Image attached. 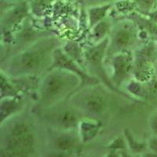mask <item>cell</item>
<instances>
[{
	"label": "cell",
	"instance_id": "obj_1",
	"mask_svg": "<svg viewBox=\"0 0 157 157\" xmlns=\"http://www.w3.org/2000/svg\"><path fill=\"white\" fill-rule=\"evenodd\" d=\"M79 77L67 70L58 68L46 76L42 85L41 100L43 103H53L60 100L75 89Z\"/></svg>",
	"mask_w": 157,
	"mask_h": 157
},
{
	"label": "cell",
	"instance_id": "obj_2",
	"mask_svg": "<svg viewBox=\"0 0 157 157\" xmlns=\"http://www.w3.org/2000/svg\"><path fill=\"white\" fill-rule=\"evenodd\" d=\"M34 144V134L30 125L25 122H18L10 129L2 150L7 155L25 156L33 152Z\"/></svg>",
	"mask_w": 157,
	"mask_h": 157
},
{
	"label": "cell",
	"instance_id": "obj_3",
	"mask_svg": "<svg viewBox=\"0 0 157 157\" xmlns=\"http://www.w3.org/2000/svg\"><path fill=\"white\" fill-rule=\"evenodd\" d=\"M53 42H42L21 54L15 61V69L21 73L36 72L49 63Z\"/></svg>",
	"mask_w": 157,
	"mask_h": 157
},
{
	"label": "cell",
	"instance_id": "obj_4",
	"mask_svg": "<svg viewBox=\"0 0 157 157\" xmlns=\"http://www.w3.org/2000/svg\"><path fill=\"white\" fill-rule=\"evenodd\" d=\"M52 59H53V64L50 69H54L57 68L69 71L78 75L81 80H82V82H86V83L95 84L98 82V81L94 80L92 77L85 73L82 70L78 68L75 61L71 60L66 54H64L62 50H56L53 53Z\"/></svg>",
	"mask_w": 157,
	"mask_h": 157
},
{
	"label": "cell",
	"instance_id": "obj_5",
	"mask_svg": "<svg viewBox=\"0 0 157 157\" xmlns=\"http://www.w3.org/2000/svg\"><path fill=\"white\" fill-rule=\"evenodd\" d=\"M46 119L52 125L62 130H71L78 125L80 116L73 109H63L46 115Z\"/></svg>",
	"mask_w": 157,
	"mask_h": 157
},
{
	"label": "cell",
	"instance_id": "obj_6",
	"mask_svg": "<svg viewBox=\"0 0 157 157\" xmlns=\"http://www.w3.org/2000/svg\"><path fill=\"white\" fill-rule=\"evenodd\" d=\"M108 43H109V39L106 38L97 46L88 49L85 54L88 64L94 71H96L97 73L103 78L104 81H105L106 83H109V81L107 80L105 75L104 73L102 63H103L104 56L107 50Z\"/></svg>",
	"mask_w": 157,
	"mask_h": 157
},
{
	"label": "cell",
	"instance_id": "obj_7",
	"mask_svg": "<svg viewBox=\"0 0 157 157\" xmlns=\"http://www.w3.org/2000/svg\"><path fill=\"white\" fill-rule=\"evenodd\" d=\"M113 63L114 70L113 79L116 84H120L132 69V57L130 54L122 53L115 57Z\"/></svg>",
	"mask_w": 157,
	"mask_h": 157
},
{
	"label": "cell",
	"instance_id": "obj_8",
	"mask_svg": "<svg viewBox=\"0 0 157 157\" xmlns=\"http://www.w3.org/2000/svg\"><path fill=\"white\" fill-rule=\"evenodd\" d=\"M82 103L84 109L94 116L102 114L107 107L106 98L98 92L89 94L83 98Z\"/></svg>",
	"mask_w": 157,
	"mask_h": 157
},
{
	"label": "cell",
	"instance_id": "obj_9",
	"mask_svg": "<svg viewBox=\"0 0 157 157\" xmlns=\"http://www.w3.org/2000/svg\"><path fill=\"white\" fill-rule=\"evenodd\" d=\"M134 39V29L129 26H123L115 33L114 44L119 49L126 48L132 43Z\"/></svg>",
	"mask_w": 157,
	"mask_h": 157
},
{
	"label": "cell",
	"instance_id": "obj_10",
	"mask_svg": "<svg viewBox=\"0 0 157 157\" xmlns=\"http://www.w3.org/2000/svg\"><path fill=\"white\" fill-rule=\"evenodd\" d=\"M22 108V102L18 97L2 98L1 103V123H3L6 118L19 111Z\"/></svg>",
	"mask_w": 157,
	"mask_h": 157
},
{
	"label": "cell",
	"instance_id": "obj_11",
	"mask_svg": "<svg viewBox=\"0 0 157 157\" xmlns=\"http://www.w3.org/2000/svg\"><path fill=\"white\" fill-rule=\"evenodd\" d=\"M80 136L83 142L90 141L98 134L100 129V124L90 120H83L78 123Z\"/></svg>",
	"mask_w": 157,
	"mask_h": 157
},
{
	"label": "cell",
	"instance_id": "obj_12",
	"mask_svg": "<svg viewBox=\"0 0 157 157\" xmlns=\"http://www.w3.org/2000/svg\"><path fill=\"white\" fill-rule=\"evenodd\" d=\"M78 141L75 137L68 134H64L58 136L55 140V146L58 150L68 152L74 149L77 146Z\"/></svg>",
	"mask_w": 157,
	"mask_h": 157
},
{
	"label": "cell",
	"instance_id": "obj_13",
	"mask_svg": "<svg viewBox=\"0 0 157 157\" xmlns=\"http://www.w3.org/2000/svg\"><path fill=\"white\" fill-rule=\"evenodd\" d=\"M112 5L110 4H105V5L99 6L96 7H93L89 10L90 22L92 26L97 25L102 21L108 11L110 10Z\"/></svg>",
	"mask_w": 157,
	"mask_h": 157
},
{
	"label": "cell",
	"instance_id": "obj_14",
	"mask_svg": "<svg viewBox=\"0 0 157 157\" xmlns=\"http://www.w3.org/2000/svg\"><path fill=\"white\" fill-rule=\"evenodd\" d=\"M1 97L5 98H13L17 97V92L13 86L4 78L3 73L1 75Z\"/></svg>",
	"mask_w": 157,
	"mask_h": 157
},
{
	"label": "cell",
	"instance_id": "obj_15",
	"mask_svg": "<svg viewBox=\"0 0 157 157\" xmlns=\"http://www.w3.org/2000/svg\"><path fill=\"white\" fill-rule=\"evenodd\" d=\"M125 137L127 138L129 147H130V148L131 150H133L134 152H141L144 149H145V147H146L147 145L138 143L136 141H134V137H133L132 134H131V133L130 132L129 130H125Z\"/></svg>",
	"mask_w": 157,
	"mask_h": 157
},
{
	"label": "cell",
	"instance_id": "obj_16",
	"mask_svg": "<svg viewBox=\"0 0 157 157\" xmlns=\"http://www.w3.org/2000/svg\"><path fill=\"white\" fill-rule=\"evenodd\" d=\"M108 30V26L104 21H101L97 24L94 29V36L95 37L99 39L101 36L104 35Z\"/></svg>",
	"mask_w": 157,
	"mask_h": 157
},
{
	"label": "cell",
	"instance_id": "obj_17",
	"mask_svg": "<svg viewBox=\"0 0 157 157\" xmlns=\"http://www.w3.org/2000/svg\"><path fill=\"white\" fill-rule=\"evenodd\" d=\"M149 128L153 135L157 136V111L152 113L149 117Z\"/></svg>",
	"mask_w": 157,
	"mask_h": 157
},
{
	"label": "cell",
	"instance_id": "obj_18",
	"mask_svg": "<svg viewBox=\"0 0 157 157\" xmlns=\"http://www.w3.org/2000/svg\"><path fill=\"white\" fill-rule=\"evenodd\" d=\"M148 147L153 154L157 155V136L153 135V137H151L148 141Z\"/></svg>",
	"mask_w": 157,
	"mask_h": 157
},
{
	"label": "cell",
	"instance_id": "obj_19",
	"mask_svg": "<svg viewBox=\"0 0 157 157\" xmlns=\"http://www.w3.org/2000/svg\"><path fill=\"white\" fill-rule=\"evenodd\" d=\"M125 147V142L122 138H117L109 145V148H114V149H116V148H124Z\"/></svg>",
	"mask_w": 157,
	"mask_h": 157
},
{
	"label": "cell",
	"instance_id": "obj_20",
	"mask_svg": "<svg viewBox=\"0 0 157 157\" xmlns=\"http://www.w3.org/2000/svg\"><path fill=\"white\" fill-rule=\"evenodd\" d=\"M88 1H91V2H97V1H102V0H88Z\"/></svg>",
	"mask_w": 157,
	"mask_h": 157
}]
</instances>
